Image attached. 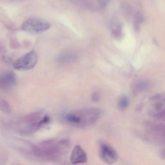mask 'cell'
Masks as SVG:
<instances>
[{"instance_id": "cell-1", "label": "cell", "mask_w": 165, "mask_h": 165, "mask_svg": "<svg viewBox=\"0 0 165 165\" xmlns=\"http://www.w3.org/2000/svg\"><path fill=\"white\" fill-rule=\"evenodd\" d=\"M68 142L67 140L50 139L34 146L32 155L45 161H57L67 152Z\"/></svg>"}, {"instance_id": "cell-2", "label": "cell", "mask_w": 165, "mask_h": 165, "mask_svg": "<svg viewBox=\"0 0 165 165\" xmlns=\"http://www.w3.org/2000/svg\"><path fill=\"white\" fill-rule=\"evenodd\" d=\"M103 113L100 108H83L65 114L63 119L65 122L76 127L86 128L96 123L101 118Z\"/></svg>"}, {"instance_id": "cell-3", "label": "cell", "mask_w": 165, "mask_h": 165, "mask_svg": "<svg viewBox=\"0 0 165 165\" xmlns=\"http://www.w3.org/2000/svg\"><path fill=\"white\" fill-rule=\"evenodd\" d=\"M49 121L50 118L48 115H43L41 112H36L25 115L14 124V130L21 135H32Z\"/></svg>"}, {"instance_id": "cell-4", "label": "cell", "mask_w": 165, "mask_h": 165, "mask_svg": "<svg viewBox=\"0 0 165 165\" xmlns=\"http://www.w3.org/2000/svg\"><path fill=\"white\" fill-rule=\"evenodd\" d=\"M51 25L47 21L39 19H29L22 25V30L31 34H41L50 29Z\"/></svg>"}, {"instance_id": "cell-5", "label": "cell", "mask_w": 165, "mask_h": 165, "mask_svg": "<svg viewBox=\"0 0 165 165\" xmlns=\"http://www.w3.org/2000/svg\"><path fill=\"white\" fill-rule=\"evenodd\" d=\"M37 62V55L35 51H31L18 59L13 65L18 70H27L34 68Z\"/></svg>"}, {"instance_id": "cell-6", "label": "cell", "mask_w": 165, "mask_h": 165, "mask_svg": "<svg viewBox=\"0 0 165 165\" xmlns=\"http://www.w3.org/2000/svg\"><path fill=\"white\" fill-rule=\"evenodd\" d=\"M100 154L102 160L108 164H113L118 160L116 151L105 142H101L100 145Z\"/></svg>"}, {"instance_id": "cell-7", "label": "cell", "mask_w": 165, "mask_h": 165, "mask_svg": "<svg viewBox=\"0 0 165 165\" xmlns=\"http://www.w3.org/2000/svg\"><path fill=\"white\" fill-rule=\"evenodd\" d=\"M70 162L72 164H85L88 161L86 153L79 145H75L70 153Z\"/></svg>"}, {"instance_id": "cell-8", "label": "cell", "mask_w": 165, "mask_h": 165, "mask_svg": "<svg viewBox=\"0 0 165 165\" xmlns=\"http://www.w3.org/2000/svg\"><path fill=\"white\" fill-rule=\"evenodd\" d=\"M16 78L15 74L12 72H9L3 74L0 78V86L4 89H7L15 85Z\"/></svg>"}, {"instance_id": "cell-9", "label": "cell", "mask_w": 165, "mask_h": 165, "mask_svg": "<svg viewBox=\"0 0 165 165\" xmlns=\"http://www.w3.org/2000/svg\"><path fill=\"white\" fill-rule=\"evenodd\" d=\"M78 58V55L72 53H66L63 54L58 58V61L60 63H69L72 62L77 60Z\"/></svg>"}, {"instance_id": "cell-10", "label": "cell", "mask_w": 165, "mask_h": 165, "mask_svg": "<svg viewBox=\"0 0 165 165\" xmlns=\"http://www.w3.org/2000/svg\"><path fill=\"white\" fill-rule=\"evenodd\" d=\"M129 105V100L126 96H122L121 97L118 103V106L121 111H125Z\"/></svg>"}, {"instance_id": "cell-11", "label": "cell", "mask_w": 165, "mask_h": 165, "mask_svg": "<svg viewBox=\"0 0 165 165\" xmlns=\"http://www.w3.org/2000/svg\"><path fill=\"white\" fill-rule=\"evenodd\" d=\"M154 132L161 136L163 138H165V125L163 124H157L152 126V129Z\"/></svg>"}, {"instance_id": "cell-12", "label": "cell", "mask_w": 165, "mask_h": 165, "mask_svg": "<svg viewBox=\"0 0 165 165\" xmlns=\"http://www.w3.org/2000/svg\"><path fill=\"white\" fill-rule=\"evenodd\" d=\"M0 108H1L2 111H3L5 113H10L11 112V108L9 103L3 100H1L0 101Z\"/></svg>"}, {"instance_id": "cell-13", "label": "cell", "mask_w": 165, "mask_h": 165, "mask_svg": "<svg viewBox=\"0 0 165 165\" xmlns=\"http://www.w3.org/2000/svg\"><path fill=\"white\" fill-rule=\"evenodd\" d=\"M145 86H146V85L144 84V83H139L136 85L135 86V91L137 92H141L142 90H144L145 89Z\"/></svg>"}, {"instance_id": "cell-14", "label": "cell", "mask_w": 165, "mask_h": 165, "mask_svg": "<svg viewBox=\"0 0 165 165\" xmlns=\"http://www.w3.org/2000/svg\"><path fill=\"white\" fill-rule=\"evenodd\" d=\"M100 93L99 92H94L92 96V100L93 101H98L100 100Z\"/></svg>"}, {"instance_id": "cell-15", "label": "cell", "mask_w": 165, "mask_h": 165, "mask_svg": "<svg viewBox=\"0 0 165 165\" xmlns=\"http://www.w3.org/2000/svg\"><path fill=\"white\" fill-rule=\"evenodd\" d=\"M154 117L156 118H157V119H162V118H165V110H164V111H161V112L157 113L155 115Z\"/></svg>"}, {"instance_id": "cell-16", "label": "cell", "mask_w": 165, "mask_h": 165, "mask_svg": "<svg viewBox=\"0 0 165 165\" xmlns=\"http://www.w3.org/2000/svg\"><path fill=\"white\" fill-rule=\"evenodd\" d=\"M110 0H99V2H100V4L102 7H106L108 4Z\"/></svg>"}, {"instance_id": "cell-17", "label": "cell", "mask_w": 165, "mask_h": 165, "mask_svg": "<svg viewBox=\"0 0 165 165\" xmlns=\"http://www.w3.org/2000/svg\"><path fill=\"white\" fill-rule=\"evenodd\" d=\"M160 156H161V157L163 159H165V148H164V149H163L161 152H160Z\"/></svg>"}]
</instances>
